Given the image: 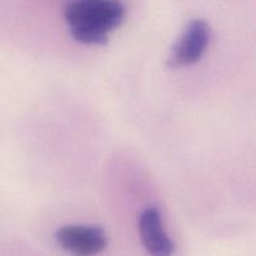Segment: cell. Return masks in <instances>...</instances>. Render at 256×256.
Segmentation results:
<instances>
[{
    "mask_svg": "<svg viewBox=\"0 0 256 256\" xmlns=\"http://www.w3.org/2000/svg\"><path fill=\"white\" fill-rule=\"evenodd\" d=\"M64 16L72 38L82 44H104L108 34L119 26L125 8L119 0H70Z\"/></svg>",
    "mask_w": 256,
    "mask_h": 256,
    "instance_id": "obj_1",
    "label": "cell"
},
{
    "mask_svg": "<svg viewBox=\"0 0 256 256\" xmlns=\"http://www.w3.org/2000/svg\"><path fill=\"white\" fill-rule=\"evenodd\" d=\"M55 238L65 252L74 256H95L104 252L108 245L106 235L99 226H62L58 230Z\"/></svg>",
    "mask_w": 256,
    "mask_h": 256,
    "instance_id": "obj_2",
    "label": "cell"
},
{
    "mask_svg": "<svg viewBox=\"0 0 256 256\" xmlns=\"http://www.w3.org/2000/svg\"><path fill=\"white\" fill-rule=\"evenodd\" d=\"M210 40V28L206 22L195 19L188 25L184 35L175 45L168 65L172 68L188 66L196 62L206 50Z\"/></svg>",
    "mask_w": 256,
    "mask_h": 256,
    "instance_id": "obj_3",
    "label": "cell"
},
{
    "mask_svg": "<svg viewBox=\"0 0 256 256\" xmlns=\"http://www.w3.org/2000/svg\"><path fill=\"white\" fill-rule=\"evenodd\" d=\"M139 232L142 246L150 256H172L174 242L165 232L159 210L148 208L139 219Z\"/></svg>",
    "mask_w": 256,
    "mask_h": 256,
    "instance_id": "obj_4",
    "label": "cell"
}]
</instances>
